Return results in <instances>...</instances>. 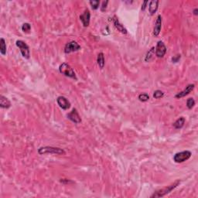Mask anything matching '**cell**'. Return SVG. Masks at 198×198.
Segmentation results:
<instances>
[{"label":"cell","mask_w":198,"mask_h":198,"mask_svg":"<svg viewBox=\"0 0 198 198\" xmlns=\"http://www.w3.org/2000/svg\"><path fill=\"white\" fill-rule=\"evenodd\" d=\"M180 182L181 181L179 180V179H177V180L175 181L174 183H172V184L169 185V186H166V187H164L162 188V189H159V190H157V191H155L153 194L151 195L150 197L158 198V197H162V196H166V195H167L168 193H170L171 191H172L175 188L177 187V186L179 185V183H180Z\"/></svg>","instance_id":"obj_1"},{"label":"cell","mask_w":198,"mask_h":198,"mask_svg":"<svg viewBox=\"0 0 198 198\" xmlns=\"http://www.w3.org/2000/svg\"><path fill=\"white\" fill-rule=\"evenodd\" d=\"M38 153L39 155H45V154H56V155H64L65 151L63 148L59 147L53 146H44L40 147L38 149Z\"/></svg>","instance_id":"obj_2"},{"label":"cell","mask_w":198,"mask_h":198,"mask_svg":"<svg viewBox=\"0 0 198 198\" xmlns=\"http://www.w3.org/2000/svg\"><path fill=\"white\" fill-rule=\"evenodd\" d=\"M59 71L60 73L63 74L66 77H68L70 78L77 80V76L75 74V72L73 71V68L71 67L70 64L67 63H63L60 65L59 67Z\"/></svg>","instance_id":"obj_3"},{"label":"cell","mask_w":198,"mask_h":198,"mask_svg":"<svg viewBox=\"0 0 198 198\" xmlns=\"http://www.w3.org/2000/svg\"><path fill=\"white\" fill-rule=\"evenodd\" d=\"M15 44L19 49L21 54L24 58L29 59V56H30V51H29V46L22 40H16Z\"/></svg>","instance_id":"obj_4"},{"label":"cell","mask_w":198,"mask_h":198,"mask_svg":"<svg viewBox=\"0 0 198 198\" xmlns=\"http://www.w3.org/2000/svg\"><path fill=\"white\" fill-rule=\"evenodd\" d=\"M191 152L188 150L177 152L173 156V161L175 162H176V163H181V162H183L185 161L188 160L189 158L191 157Z\"/></svg>","instance_id":"obj_5"},{"label":"cell","mask_w":198,"mask_h":198,"mask_svg":"<svg viewBox=\"0 0 198 198\" xmlns=\"http://www.w3.org/2000/svg\"><path fill=\"white\" fill-rule=\"evenodd\" d=\"M166 51H167V49H166V46H165L163 42L162 41H158L156 46L155 48V56L159 57V58H162L166 53Z\"/></svg>","instance_id":"obj_6"},{"label":"cell","mask_w":198,"mask_h":198,"mask_svg":"<svg viewBox=\"0 0 198 198\" xmlns=\"http://www.w3.org/2000/svg\"><path fill=\"white\" fill-rule=\"evenodd\" d=\"M80 46L78 43L74 40H72L68 42L64 46V53H70L73 52L78 51L79 50H80Z\"/></svg>","instance_id":"obj_7"},{"label":"cell","mask_w":198,"mask_h":198,"mask_svg":"<svg viewBox=\"0 0 198 198\" xmlns=\"http://www.w3.org/2000/svg\"><path fill=\"white\" fill-rule=\"evenodd\" d=\"M56 102L60 106V108H61L63 110H67L70 108V105H71L67 97H63V96H59L56 98Z\"/></svg>","instance_id":"obj_8"},{"label":"cell","mask_w":198,"mask_h":198,"mask_svg":"<svg viewBox=\"0 0 198 198\" xmlns=\"http://www.w3.org/2000/svg\"><path fill=\"white\" fill-rule=\"evenodd\" d=\"M67 118L75 124H79L81 122V118H80V116L79 115L77 110L76 108H73L72 111L67 114Z\"/></svg>","instance_id":"obj_9"},{"label":"cell","mask_w":198,"mask_h":198,"mask_svg":"<svg viewBox=\"0 0 198 198\" xmlns=\"http://www.w3.org/2000/svg\"><path fill=\"white\" fill-rule=\"evenodd\" d=\"M79 18H80V20L81 21L83 26H84V27H87V26H89V24H90V11L87 9H86L85 10H84V13L81 14Z\"/></svg>","instance_id":"obj_10"},{"label":"cell","mask_w":198,"mask_h":198,"mask_svg":"<svg viewBox=\"0 0 198 198\" xmlns=\"http://www.w3.org/2000/svg\"><path fill=\"white\" fill-rule=\"evenodd\" d=\"M111 20H112V22H113V24H114V27L116 28V29H118L120 32H121L122 34H127V32H127V29H125L122 24L119 22V20L118 19V18H117L116 15H114V16L112 17V19H111Z\"/></svg>","instance_id":"obj_11"},{"label":"cell","mask_w":198,"mask_h":198,"mask_svg":"<svg viewBox=\"0 0 198 198\" xmlns=\"http://www.w3.org/2000/svg\"><path fill=\"white\" fill-rule=\"evenodd\" d=\"M162 16H161V15H158L155 22V26H154L153 29V35L155 36H158L159 35V33H160L161 28H162Z\"/></svg>","instance_id":"obj_12"},{"label":"cell","mask_w":198,"mask_h":198,"mask_svg":"<svg viewBox=\"0 0 198 198\" xmlns=\"http://www.w3.org/2000/svg\"><path fill=\"white\" fill-rule=\"evenodd\" d=\"M194 87H195V85L193 84H188L184 90L180 91V92L177 93V94L175 95V97H176V98H181V97H185V96L188 95V94H189V93L191 92L192 90L194 89Z\"/></svg>","instance_id":"obj_13"},{"label":"cell","mask_w":198,"mask_h":198,"mask_svg":"<svg viewBox=\"0 0 198 198\" xmlns=\"http://www.w3.org/2000/svg\"><path fill=\"white\" fill-rule=\"evenodd\" d=\"M159 1L158 0H152L149 2V5H148V12L151 15H153L155 13V12L157 11L158 7H159Z\"/></svg>","instance_id":"obj_14"},{"label":"cell","mask_w":198,"mask_h":198,"mask_svg":"<svg viewBox=\"0 0 198 198\" xmlns=\"http://www.w3.org/2000/svg\"><path fill=\"white\" fill-rule=\"evenodd\" d=\"M12 105L10 101L3 95H0V107L2 108H9Z\"/></svg>","instance_id":"obj_15"},{"label":"cell","mask_w":198,"mask_h":198,"mask_svg":"<svg viewBox=\"0 0 198 198\" xmlns=\"http://www.w3.org/2000/svg\"><path fill=\"white\" fill-rule=\"evenodd\" d=\"M185 121H186L185 118H183V117H179V118L172 124V126L174 127L175 128H176V129L182 128L183 127V125H184Z\"/></svg>","instance_id":"obj_16"},{"label":"cell","mask_w":198,"mask_h":198,"mask_svg":"<svg viewBox=\"0 0 198 198\" xmlns=\"http://www.w3.org/2000/svg\"><path fill=\"white\" fill-rule=\"evenodd\" d=\"M97 65L101 69H103L104 67V56L103 53H99L97 57Z\"/></svg>","instance_id":"obj_17"},{"label":"cell","mask_w":198,"mask_h":198,"mask_svg":"<svg viewBox=\"0 0 198 198\" xmlns=\"http://www.w3.org/2000/svg\"><path fill=\"white\" fill-rule=\"evenodd\" d=\"M0 53L3 56L6 54V43L3 38L0 39Z\"/></svg>","instance_id":"obj_18"},{"label":"cell","mask_w":198,"mask_h":198,"mask_svg":"<svg viewBox=\"0 0 198 198\" xmlns=\"http://www.w3.org/2000/svg\"><path fill=\"white\" fill-rule=\"evenodd\" d=\"M154 54H155V47H152L149 50H148V53H147L146 56H145V62L149 61V60L152 58V56H154Z\"/></svg>","instance_id":"obj_19"},{"label":"cell","mask_w":198,"mask_h":198,"mask_svg":"<svg viewBox=\"0 0 198 198\" xmlns=\"http://www.w3.org/2000/svg\"><path fill=\"white\" fill-rule=\"evenodd\" d=\"M89 3H90V6H91V8H92V9L96 10V9H97L99 8L100 1H99V0H91V1H90V2H89Z\"/></svg>","instance_id":"obj_20"},{"label":"cell","mask_w":198,"mask_h":198,"mask_svg":"<svg viewBox=\"0 0 198 198\" xmlns=\"http://www.w3.org/2000/svg\"><path fill=\"white\" fill-rule=\"evenodd\" d=\"M195 105V101L193 97H189L186 100V107H187L189 109H191L193 106Z\"/></svg>","instance_id":"obj_21"},{"label":"cell","mask_w":198,"mask_h":198,"mask_svg":"<svg viewBox=\"0 0 198 198\" xmlns=\"http://www.w3.org/2000/svg\"><path fill=\"white\" fill-rule=\"evenodd\" d=\"M138 100L140 101H142V102H145V101H147L149 99V96H148V94H145V93H142L140 94L138 97Z\"/></svg>","instance_id":"obj_22"},{"label":"cell","mask_w":198,"mask_h":198,"mask_svg":"<svg viewBox=\"0 0 198 198\" xmlns=\"http://www.w3.org/2000/svg\"><path fill=\"white\" fill-rule=\"evenodd\" d=\"M164 93L160 90H156L153 92V97L155 99H159L163 97Z\"/></svg>","instance_id":"obj_23"},{"label":"cell","mask_w":198,"mask_h":198,"mask_svg":"<svg viewBox=\"0 0 198 198\" xmlns=\"http://www.w3.org/2000/svg\"><path fill=\"white\" fill-rule=\"evenodd\" d=\"M31 29V26L30 24L28 23V22H25V23L22 24V30L24 32H29Z\"/></svg>","instance_id":"obj_24"},{"label":"cell","mask_w":198,"mask_h":198,"mask_svg":"<svg viewBox=\"0 0 198 198\" xmlns=\"http://www.w3.org/2000/svg\"><path fill=\"white\" fill-rule=\"evenodd\" d=\"M108 3V1H104V2H102V5H101V10L102 11V12H104V11L106 10V8H107Z\"/></svg>","instance_id":"obj_25"},{"label":"cell","mask_w":198,"mask_h":198,"mask_svg":"<svg viewBox=\"0 0 198 198\" xmlns=\"http://www.w3.org/2000/svg\"><path fill=\"white\" fill-rule=\"evenodd\" d=\"M148 4V1H144L142 4V8H141V9H142V11H145Z\"/></svg>","instance_id":"obj_26"},{"label":"cell","mask_w":198,"mask_h":198,"mask_svg":"<svg viewBox=\"0 0 198 198\" xmlns=\"http://www.w3.org/2000/svg\"><path fill=\"white\" fill-rule=\"evenodd\" d=\"M179 59H180V55H176V56L172 57V61L173 62V63H176V62H177Z\"/></svg>","instance_id":"obj_27"},{"label":"cell","mask_w":198,"mask_h":198,"mask_svg":"<svg viewBox=\"0 0 198 198\" xmlns=\"http://www.w3.org/2000/svg\"><path fill=\"white\" fill-rule=\"evenodd\" d=\"M60 182L63 183H72L73 182L70 180H69V179H61V180H60Z\"/></svg>","instance_id":"obj_28"},{"label":"cell","mask_w":198,"mask_h":198,"mask_svg":"<svg viewBox=\"0 0 198 198\" xmlns=\"http://www.w3.org/2000/svg\"><path fill=\"white\" fill-rule=\"evenodd\" d=\"M193 14H194L195 15H198V9H197V8H196V9H193Z\"/></svg>","instance_id":"obj_29"}]
</instances>
